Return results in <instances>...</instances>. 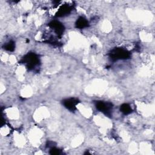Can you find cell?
I'll use <instances>...</instances> for the list:
<instances>
[{
    "instance_id": "cell-1",
    "label": "cell",
    "mask_w": 155,
    "mask_h": 155,
    "mask_svg": "<svg viewBox=\"0 0 155 155\" xmlns=\"http://www.w3.org/2000/svg\"><path fill=\"white\" fill-rule=\"evenodd\" d=\"M19 62L24 64L28 70H31L39 65V59L35 53H28L22 58Z\"/></svg>"
},
{
    "instance_id": "cell-2",
    "label": "cell",
    "mask_w": 155,
    "mask_h": 155,
    "mask_svg": "<svg viewBox=\"0 0 155 155\" xmlns=\"http://www.w3.org/2000/svg\"><path fill=\"white\" fill-rule=\"evenodd\" d=\"M109 56L113 61L127 59L130 57V53L123 48H115L109 53Z\"/></svg>"
},
{
    "instance_id": "cell-3",
    "label": "cell",
    "mask_w": 155,
    "mask_h": 155,
    "mask_svg": "<svg viewBox=\"0 0 155 155\" xmlns=\"http://www.w3.org/2000/svg\"><path fill=\"white\" fill-rule=\"evenodd\" d=\"M95 106L97 110L104 113L108 116H111V110L113 108V104L108 102H104L102 101H96Z\"/></svg>"
},
{
    "instance_id": "cell-4",
    "label": "cell",
    "mask_w": 155,
    "mask_h": 155,
    "mask_svg": "<svg viewBox=\"0 0 155 155\" xmlns=\"http://www.w3.org/2000/svg\"><path fill=\"white\" fill-rule=\"evenodd\" d=\"M79 103V101L74 97L68 98L62 101V104L64 106L71 111H74L76 110V105Z\"/></svg>"
},
{
    "instance_id": "cell-5",
    "label": "cell",
    "mask_w": 155,
    "mask_h": 155,
    "mask_svg": "<svg viewBox=\"0 0 155 155\" xmlns=\"http://www.w3.org/2000/svg\"><path fill=\"white\" fill-rule=\"evenodd\" d=\"M48 26L53 30H54L56 34H57L58 36H61L65 30L64 25L57 21H53L50 22L48 24Z\"/></svg>"
},
{
    "instance_id": "cell-6",
    "label": "cell",
    "mask_w": 155,
    "mask_h": 155,
    "mask_svg": "<svg viewBox=\"0 0 155 155\" xmlns=\"http://www.w3.org/2000/svg\"><path fill=\"white\" fill-rule=\"evenodd\" d=\"M71 11V7L68 5H64L61 7L59 11L56 13V16L61 17L64 16L65 15H68Z\"/></svg>"
},
{
    "instance_id": "cell-7",
    "label": "cell",
    "mask_w": 155,
    "mask_h": 155,
    "mask_svg": "<svg viewBox=\"0 0 155 155\" xmlns=\"http://www.w3.org/2000/svg\"><path fill=\"white\" fill-rule=\"evenodd\" d=\"M75 25L76 28L81 29V28H84L88 27L89 25H88V22L85 18L83 17H79L77 19L75 23Z\"/></svg>"
},
{
    "instance_id": "cell-8",
    "label": "cell",
    "mask_w": 155,
    "mask_h": 155,
    "mask_svg": "<svg viewBox=\"0 0 155 155\" xmlns=\"http://www.w3.org/2000/svg\"><path fill=\"white\" fill-rule=\"evenodd\" d=\"M120 110L123 114L125 115L128 114L132 112V109L130 106V105H128V104H122L120 107Z\"/></svg>"
},
{
    "instance_id": "cell-9",
    "label": "cell",
    "mask_w": 155,
    "mask_h": 155,
    "mask_svg": "<svg viewBox=\"0 0 155 155\" xmlns=\"http://www.w3.org/2000/svg\"><path fill=\"white\" fill-rule=\"evenodd\" d=\"M3 48L7 51H13L15 50V42L10 41L7 43L5 44L3 46Z\"/></svg>"
},
{
    "instance_id": "cell-10",
    "label": "cell",
    "mask_w": 155,
    "mask_h": 155,
    "mask_svg": "<svg viewBox=\"0 0 155 155\" xmlns=\"http://www.w3.org/2000/svg\"><path fill=\"white\" fill-rule=\"evenodd\" d=\"M61 150L59 149H58L55 147H52L51 148L50 150V154L51 155H58L61 154Z\"/></svg>"
}]
</instances>
